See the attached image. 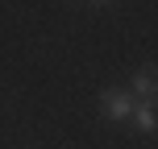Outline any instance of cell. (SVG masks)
<instances>
[{
  "label": "cell",
  "instance_id": "1",
  "mask_svg": "<svg viewBox=\"0 0 158 149\" xmlns=\"http://www.w3.org/2000/svg\"><path fill=\"white\" fill-rule=\"evenodd\" d=\"M100 108H104V116H108V120H117V124H121V120L133 116L137 104H133V95H129L125 87H108V91H100Z\"/></svg>",
  "mask_w": 158,
  "mask_h": 149
},
{
  "label": "cell",
  "instance_id": "2",
  "mask_svg": "<svg viewBox=\"0 0 158 149\" xmlns=\"http://www.w3.org/2000/svg\"><path fill=\"white\" fill-rule=\"evenodd\" d=\"M129 95H142L146 104H154V71H150V66L133 75V91H129Z\"/></svg>",
  "mask_w": 158,
  "mask_h": 149
},
{
  "label": "cell",
  "instance_id": "3",
  "mask_svg": "<svg viewBox=\"0 0 158 149\" xmlns=\"http://www.w3.org/2000/svg\"><path fill=\"white\" fill-rule=\"evenodd\" d=\"M129 120L137 124V133H146V137H150V133H154V104H142V108H133V116H129Z\"/></svg>",
  "mask_w": 158,
  "mask_h": 149
},
{
  "label": "cell",
  "instance_id": "4",
  "mask_svg": "<svg viewBox=\"0 0 158 149\" xmlns=\"http://www.w3.org/2000/svg\"><path fill=\"white\" fill-rule=\"evenodd\" d=\"M87 4H112V0H87Z\"/></svg>",
  "mask_w": 158,
  "mask_h": 149
}]
</instances>
